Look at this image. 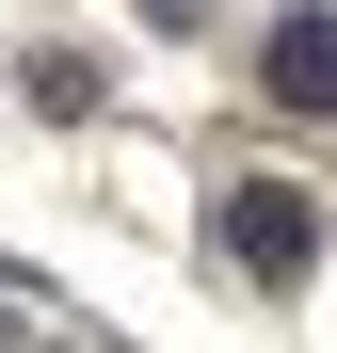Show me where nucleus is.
Segmentation results:
<instances>
[{
  "mask_svg": "<svg viewBox=\"0 0 337 353\" xmlns=\"http://www.w3.org/2000/svg\"><path fill=\"white\" fill-rule=\"evenodd\" d=\"M225 257H241L257 289H289V273L321 257V209L289 193V176H241V193H225Z\"/></svg>",
  "mask_w": 337,
  "mask_h": 353,
  "instance_id": "1",
  "label": "nucleus"
},
{
  "mask_svg": "<svg viewBox=\"0 0 337 353\" xmlns=\"http://www.w3.org/2000/svg\"><path fill=\"white\" fill-rule=\"evenodd\" d=\"M273 97H289V112H337V17H321V0L273 17Z\"/></svg>",
  "mask_w": 337,
  "mask_h": 353,
  "instance_id": "2",
  "label": "nucleus"
}]
</instances>
